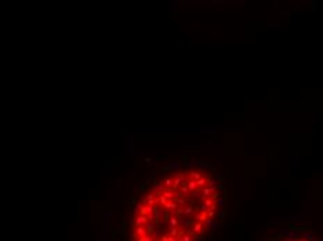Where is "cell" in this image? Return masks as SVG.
<instances>
[{"mask_svg":"<svg viewBox=\"0 0 323 241\" xmlns=\"http://www.w3.org/2000/svg\"><path fill=\"white\" fill-rule=\"evenodd\" d=\"M223 188L212 170L185 165L150 183L131 215V241H205L217 227Z\"/></svg>","mask_w":323,"mask_h":241,"instance_id":"6da1fadb","label":"cell"},{"mask_svg":"<svg viewBox=\"0 0 323 241\" xmlns=\"http://www.w3.org/2000/svg\"><path fill=\"white\" fill-rule=\"evenodd\" d=\"M273 241H318L311 233L307 231H287L277 236Z\"/></svg>","mask_w":323,"mask_h":241,"instance_id":"7a4b0ae2","label":"cell"}]
</instances>
